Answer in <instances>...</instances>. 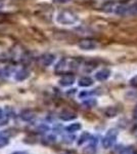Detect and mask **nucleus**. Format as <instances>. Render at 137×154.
<instances>
[{"mask_svg": "<svg viewBox=\"0 0 137 154\" xmlns=\"http://www.w3.org/2000/svg\"><path fill=\"white\" fill-rule=\"evenodd\" d=\"M117 137H118V131L115 130V128H111L106 135L103 137V146L104 149H109V148H112L113 145L116 143V140H117Z\"/></svg>", "mask_w": 137, "mask_h": 154, "instance_id": "nucleus-1", "label": "nucleus"}, {"mask_svg": "<svg viewBox=\"0 0 137 154\" xmlns=\"http://www.w3.org/2000/svg\"><path fill=\"white\" fill-rule=\"evenodd\" d=\"M76 20L77 18L74 14H72L71 12H63V14H59L58 22L64 23V24H71V23H74Z\"/></svg>", "mask_w": 137, "mask_h": 154, "instance_id": "nucleus-2", "label": "nucleus"}, {"mask_svg": "<svg viewBox=\"0 0 137 154\" xmlns=\"http://www.w3.org/2000/svg\"><path fill=\"white\" fill-rule=\"evenodd\" d=\"M97 46L96 41L91 40V39H84L79 42V48L82 49H87V51H90V49H94Z\"/></svg>", "mask_w": 137, "mask_h": 154, "instance_id": "nucleus-3", "label": "nucleus"}, {"mask_svg": "<svg viewBox=\"0 0 137 154\" xmlns=\"http://www.w3.org/2000/svg\"><path fill=\"white\" fill-rule=\"evenodd\" d=\"M109 75H111V72H109V70H108V69H103V70L98 71L95 74V78L99 81H104L109 78Z\"/></svg>", "mask_w": 137, "mask_h": 154, "instance_id": "nucleus-4", "label": "nucleus"}, {"mask_svg": "<svg viewBox=\"0 0 137 154\" xmlns=\"http://www.w3.org/2000/svg\"><path fill=\"white\" fill-rule=\"evenodd\" d=\"M75 81V77L74 75H71V74H68V75H64L63 78L59 80V83L64 86H68V85H71L73 84Z\"/></svg>", "mask_w": 137, "mask_h": 154, "instance_id": "nucleus-5", "label": "nucleus"}, {"mask_svg": "<svg viewBox=\"0 0 137 154\" xmlns=\"http://www.w3.org/2000/svg\"><path fill=\"white\" fill-rule=\"evenodd\" d=\"M59 117L64 121H69V120H73V119H75L77 117V115L73 112H70V111H64V112L61 113Z\"/></svg>", "mask_w": 137, "mask_h": 154, "instance_id": "nucleus-6", "label": "nucleus"}, {"mask_svg": "<svg viewBox=\"0 0 137 154\" xmlns=\"http://www.w3.org/2000/svg\"><path fill=\"white\" fill-rule=\"evenodd\" d=\"M96 142L97 141L93 143V141H92L90 145H88L87 147L84 148L83 154H96Z\"/></svg>", "mask_w": 137, "mask_h": 154, "instance_id": "nucleus-7", "label": "nucleus"}, {"mask_svg": "<svg viewBox=\"0 0 137 154\" xmlns=\"http://www.w3.org/2000/svg\"><path fill=\"white\" fill-rule=\"evenodd\" d=\"M93 83V80L90 77H83L79 80V85L80 86H90Z\"/></svg>", "mask_w": 137, "mask_h": 154, "instance_id": "nucleus-8", "label": "nucleus"}, {"mask_svg": "<svg viewBox=\"0 0 137 154\" xmlns=\"http://www.w3.org/2000/svg\"><path fill=\"white\" fill-rule=\"evenodd\" d=\"M79 130H81L80 123H72L71 125H69L66 128V131H68V133H74V131H77Z\"/></svg>", "mask_w": 137, "mask_h": 154, "instance_id": "nucleus-9", "label": "nucleus"}, {"mask_svg": "<svg viewBox=\"0 0 137 154\" xmlns=\"http://www.w3.org/2000/svg\"><path fill=\"white\" fill-rule=\"evenodd\" d=\"M91 135L88 133V131H85V133H83L81 135V137L79 138V141H78V145H82L83 143H85L86 141H88L89 139L91 138Z\"/></svg>", "mask_w": 137, "mask_h": 154, "instance_id": "nucleus-10", "label": "nucleus"}, {"mask_svg": "<svg viewBox=\"0 0 137 154\" xmlns=\"http://www.w3.org/2000/svg\"><path fill=\"white\" fill-rule=\"evenodd\" d=\"M104 114H106V116H108V117H114V116L117 115V110L114 107H109V108H108L106 110Z\"/></svg>", "mask_w": 137, "mask_h": 154, "instance_id": "nucleus-11", "label": "nucleus"}, {"mask_svg": "<svg viewBox=\"0 0 137 154\" xmlns=\"http://www.w3.org/2000/svg\"><path fill=\"white\" fill-rule=\"evenodd\" d=\"M53 56H46L45 58H43V64L44 65H49V64L52 63V61H53Z\"/></svg>", "mask_w": 137, "mask_h": 154, "instance_id": "nucleus-12", "label": "nucleus"}, {"mask_svg": "<svg viewBox=\"0 0 137 154\" xmlns=\"http://www.w3.org/2000/svg\"><path fill=\"white\" fill-rule=\"evenodd\" d=\"M7 144H8V139L5 138V137L0 136V148H2V147H4V146H6Z\"/></svg>", "mask_w": 137, "mask_h": 154, "instance_id": "nucleus-13", "label": "nucleus"}, {"mask_svg": "<svg viewBox=\"0 0 137 154\" xmlns=\"http://www.w3.org/2000/svg\"><path fill=\"white\" fill-rule=\"evenodd\" d=\"M33 117H34L33 114H32V113H29V112H25V113L23 114V115H22V118H23L24 120H27V121H28V120H31V119L33 118Z\"/></svg>", "mask_w": 137, "mask_h": 154, "instance_id": "nucleus-14", "label": "nucleus"}, {"mask_svg": "<svg viewBox=\"0 0 137 154\" xmlns=\"http://www.w3.org/2000/svg\"><path fill=\"white\" fill-rule=\"evenodd\" d=\"M121 154H136V153H135V150H134L133 147H128V148L124 149L123 152Z\"/></svg>", "mask_w": 137, "mask_h": 154, "instance_id": "nucleus-15", "label": "nucleus"}, {"mask_svg": "<svg viewBox=\"0 0 137 154\" xmlns=\"http://www.w3.org/2000/svg\"><path fill=\"white\" fill-rule=\"evenodd\" d=\"M96 104V101L95 100H93V99H91V100H87L85 101V103H84V105H87L88 107H93L94 105Z\"/></svg>", "mask_w": 137, "mask_h": 154, "instance_id": "nucleus-16", "label": "nucleus"}, {"mask_svg": "<svg viewBox=\"0 0 137 154\" xmlns=\"http://www.w3.org/2000/svg\"><path fill=\"white\" fill-rule=\"evenodd\" d=\"M131 84H132V85L137 86V76H136V77H134V78L131 80Z\"/></svg>", "mask_w": 137, "mask_h": 154, "instance_id": "nucleus-17", "label": "nucleus"}, {"mask_svg": "<svg viewBox=\"0 0 137 154\" xmlns=\"http://www.w3.org/2000/svg\"><path fill=\"white\" fill-rule=\"evenodd\" d=\"M58 2H67V1H70V0H56Z\"/></svg>", "mask_w": 137, "mask_h": 154, "instance_id": "nucleus-18", "label": "nucleus"}, {"mask_svg": "<svg viewBox=\"0 0 137 154\" xmlns=\"http://www.w3.org/2000/svg\"><path fill=\"white\" fill-rule=\"evenodd\" d=\"M12 154H26V153H25V152H14Z\"/></svg>", "mask_w": 137, "mask_h": 154, "instance_id": "nucleus-19", "label": "nucleus"}, {"mask_svg": "<svg viewBox=\"0 0 137 154\" xmlns=\"http://www.w3.org/2000/svg\"><path fill=\"white\" fill-rule=\"evenodd\" d=\"M1 117H2V110L0 109V118H1Z\"/></svg>", "mask_w": 137, "mask_h": 154, "instance_id": "nucleus-20", "label": "nucleus"}, {"mask_svg": "<svg viewBox=\"0 0 137 154\" xmlns=\"http://www.w3.org/2000/svg\"><path fill=\"white\" fill-rule=\"evenodd\" d=\"M135 117H136V118H137V110H136V111H135Z\"/></svg>", "mask_w": 137, "mask_h": 154, "instance_id": "nucleus-21", "label": "nucleus"}]
</instances>
